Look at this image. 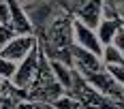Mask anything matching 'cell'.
Masks as SVG:
<instances>
[{
  "label": "cell",
  "mask_w": 124,
  "mask_h": 109,
  "mask_svg": "<svg viewBox=\"0 0 124 109\" xmlns=\"http://www.w3.org/2000/svg\"><path fill=\"white\" fill-rule=\"evenodd\" d=\"M28 92V101H39V103H54L56 98H60L62 94H66L62 90V86L56 81L54 73H51V66L47 58L39 51V71L34 81L30 84V88L26 90Z\"/></svg>",
  "instance_id": "1"
},
{
  "label": "cell",
  "mask_w": 124,
  "mask_h": 109,
  "mask_svg": "<svg viewBox=\"0 0 124 109\" xmlns=\"http://www.w3.org/2000/svg\"><path fill=\"white\" fill-rule=\"evenodd\" d=\"M58 7L92 30L103 19V0H58Z\"/></svg>",
  "instance_id": "2"
},
{
  "label": "cell",
  "mask_w": 124,
  "mask_h": 109,
  "mask_svg": "<svg viewBox=\"0 0 124 109\" xmlns=\"http://www.w3.org/2000/svg\"><path fill=\"white\" fill-rule=\"evenodd\" d=\"M22 7H24L26 15L30 19L34 36L62 11L60 7H58V0H28V2H22Z\"/></svg>",
  "instance_id": "3"
},
{
  "label": "cell",
  "mask_w": 124,
  "mask_h": 109,
  "mask_svg": "<svg viewBox=\"0 0 124 109\" xmlns=\"http://www.w3.org/2000/svg\"><path fill=\"white\" fill-rule=\"evenodd\" d=\"M37 47V36L34 34H17L0 49V58H7L11 62H22Z\"/></svg>",
  "instance_id": "4"
},
{
  "label": "cell",
  "mask_w": 124,
  "mask_h": 109,
  "mask_svg": "<svg viewBox=\"0 0 124 109\" xmlns=\"http://www.w3.org/2000/svg\"><path fill=\"white\" fill-rule=\"evenodd\" d=\"M37 71H39V47H34L22 62H17V71L13 75L11 84L22 88V90H28L37 77Z\"/></svg>",
  "instance_id": "5"
},
{
  "label": "cell",
  "mask_w": 124,
  "mask_h": 109,
  "mask_svg": "<svg viewBox=\"0 0 124 109\" xmlns=\"http://www.w3.org/2000/svg\"><path fill=\"white\" fill-rule=\"evenodd\" d=\"M73 45L79 47V49H86V51L99 56V58H101V54H103V45L96 39V32L92 28L84 26L81 22H77V19H73Z\"/></svg>",
  "instance_id": "6"
},
{
  "label": "cell",
  "mask_w": 124,
  "mask_h": 109,
  "mask_svg": "<svg viewBox=\"0 0 124 109\" xmlns=\"http://www.w3.org/2000/svg\"><path fill=\"white\" fill-rule=\"evenodd\" d=\"M73 69L81 77H90V75H94V73H99L105 69V64L101 62L99 56H94V54H90L86 49H79L73 45Z\"/></svg>",
  "instance_id": "7"
},
{
  "label": "cell",
  "mask_w": 124,
  "mask_h": 109,
  "mask_svg": "<svg viewBox=\"0 0 124 109\" xmlns=\"http://www.w3.org/2000/svg\"><path fill=\"white\" fill-rule=\"evenodd\" d=\"M7 4H9V26L15 30V34H34L22 2L19 0H7Z\"/></svg>",
  "instance_id": "8"
},
{
  "label": "cell",
  "mask_w": 124,
  "mask_h": 109,
  "mask_svg": "<svg viewBox=\"0 0 124 109\" xmlns=\"http://www.w3.org/2000/svg\"><path fill=\"white\" fill-rule=\"evenodd\" d=\"M120 28H122V22H120V19H107V17H103V19L99 22V26L94 28L99 43L103 45V47L111 45L113 36L118 34V30H120Z\"/></svg>",
  "instance_id": "9"
},
{
  "label": "cell",
  "mask_w": 124,
  "mask_h": 109,
  "mask_svg": "<svg viewBox=\"0 0 124 109\" xmlns=\"http://www.w3.org/2000/svg\"><path fill=\"white\" fill-rule=\"evenodd\" d=\"M49 62V60H47ZM51 66V73H54V77H56V81L62 86V90L66 92L69 90V86L73 81V75H75V69L73 66H66V64H60V62H49Z\"/></svg>",
  "instance_id": "10"
},
{
  "label": "cell",
  "mask_w": 124,
  "mask_h": 109,
  "mask_svg": "<svg viewBox=\"0 0 124 109\" xmlns=\"http://www.w3.org/2000/svg\"><path fill=\"white\" fill-rule=\"evenodd\" d=\"M101 62L105 66H116V64H124V56L113 47V45H107L103 47V54H101Z\"/></svg>",
  "instance_id": "11"
},
{
  "label": "cell",
  "mask_w": 124,
  "mask_h": 109,
  "mask_svg": "<svg viewBox=\"0 0 124 109\" xmlns=\"http://www.w3.org/2000/svg\"><path fill=\"white\" fill-rule=\"evenodd\" d=\"M15 71H17V62H11V60H7V58H0V79H2V81H11Z\"/></svg>",
  "instance_id": "12"
},
{
  "label": "cell",
  "mask_w": 124,
  "mask_h": 109,
  "mask_svg": "<svg viewBox=\"0 0 124 109\" xmlns=\"http://www.w3.org/2000/svg\"><path fill=\"white\" fill-rule=\"evenodd\" d=\"M51 105H54V109H81V105H79L71 94H62V96L56 98Z\"/></svg>",
  "instance_id": "13"
},
{
  "label": "cell",
  "mask_w": 124,
  "mask_h": 109,
  "mask_svg": "<svg viewBox=\"0 0 124 109\" xmlns=\"http://www.w3.org/2000/svg\"><path fill=\"white\" fill-rule=\"evenodd\" d=\"M13 36H17V34H15V30H13L11 26L9 24H0V49L4 47Z\"/></svg>",
  "instance_id": "14"
},
{
  "label": "cell",
  "mask_w": 124,
  "mask_h": 109,
  "mask_svg": "<svg viewBox=\"0 0 124 109\" xmlns=\"http://www.w3.org/2000/svg\"><path fill=\"white\" fill-rule=\"evenodd\" d=\"M15 109H54L51 103H39V101H22Z\"/></svg>",
  "instance_id": "15"
},
{
  "label": "cell",
  "mask_w": 124,
  "mask_h": 109,
  "mask_svg": "<svg viewBox=\"0 0 124 109\" xmlns=\"http://www.w3.org/2000/svg\"><path fill=\"white\" fill-rule=\"evenodd\" d=\"M105 71L111 75L120 86H124V64H116V66H105Z\"/></svg>",
  "instance_id": "16"
},
{
  "label": "cell",
  "mask_w": 124,
  "mask_h": 109,
  "mask_svg": "<svg viewBox=\"0 0 124 109\" xmlns=\"http://www.w3.org/2000/svg\"><path fill=\"white\" fill-rule=\"evenodd\" d=\"M111 45H113V47H116V49H118V51H120V54L124 56V26L120 28V30H118V34L113 36Z\"/></svg>",
  "instance_id": "17"
},
{
  "label": "cell",
  "mask_w": 124,
  "mask_h": 109,
  "mask_svg": "<svg viewBox=\"0 0 124 109\" xmlns=\"http://www.w3.org/2000/svg\"><path fill=\"white\" fill-rule=\"evenodd\" d=\"M0 24H9V4H7V0H0Z\"/></svg>",
  "instance_id": "18"
},
{
  "label": "cell",
  "mask_w": 124,
  "mask_h": 109,
  "mask_svg": "<svg viewBox=\"0 0 124 109\" xmlns=\"http://www.w3.org/2000/svg\"><path fill=\"white\" fill-rule=\"evenodd\" d=\"M19 2H28V0H19Z\"/></svg>",
  "instance_id": "19"
},
{
  "label": "cell",
  "mask_w": 124,
  "mask_h": 109,
  "mask_svg": "<svg viewBox=\"0 0 124 109\" xmlns=\"http://www.w3.org/2000/svg\"><path fill=\"white\" fill-rule=\"evenodd\" d=\"M0 109H2V107H0Z\"/></svg>",
  "instance_id": "20"
},
{
  "label": "cell",
  "mask_w": 124,
  "mask_h": 109,
  "mask_svg": "<svg viewBox=\"0 0 124 109\" xmlns=\"http://www.w3.org/2000/svg\"><path fill=\"white\" fill-rule=\"evenodd\" d=\"M2 109H4V107H2Z\"/></svg>",
  "instance_id": "21"
}]
</instances>
